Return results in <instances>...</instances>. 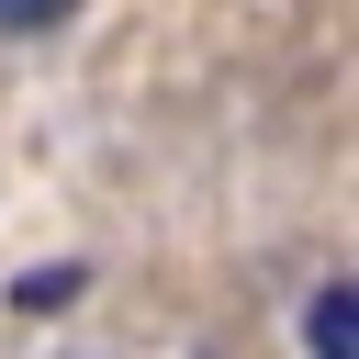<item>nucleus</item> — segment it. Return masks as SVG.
<instances>
[{
	"label": "nucleus",
	"instance_id": "obj_3",
	"mask_svg": "<svg viewBox=\"0 0 359 359\" xmlns=\"http://www.w3.org/2000/svg\"><path fill=\"white\" fill-rule=\"evenodd\" d=\"M45 22H67V0H0V34H45Z\"/></svg>",
	"mask_w": 359,
	"mask_h": 359
},
{
	"label": "nucleus",
	"instance_id": "obj_2",
	"mask_svg": "<svg viewBox=\"0 0 359 359\" xmlns=\"http://www.w3.org/2000/svg\"><path fill=\"white\" fill-rule=\"evenodd\" d=\"M11 303H22V314H56V303H79V269H22Z\"/></svg>",
	"mask_w": 359,
	"mask_h": 359
},
{
	"label": "nucleus",
	"instance_id": "obj_1",
	"mask_svg": "<svg viewBox=\"0 0 359 359\" xmlns=\"http://www.w3.org/2000/svg\"><path fill=\"white\" fill-rule=\"evenodd\" d=\"M303 359H359V280L348 269L303 303Z\"/></svg>",
	"mask_w": 359,
	"mask_h": 359
}]
</instances>
